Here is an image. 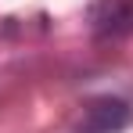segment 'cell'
<instances>
[{"label":"cell","mask_w":133,"mask_h":133,"mask_svg":"<svg viewBox=\"0 0 133 133\" xmlns=\"http://www.w3.org/2000/svg\"><path fill=\"white\" fill-rule=\"evenodd\" d=\"M126 122H130V108L122 101H97L90 108V119L83 126V133H115Z\"/></svg>","instance_id":"6da1fadb"}]
</instances>
